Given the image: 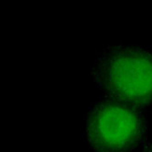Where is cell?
<instances>
[{"label":"cell","mask_w":152,"mask_h":152,"mask_svg":"<svg viewBox=\"0 0 152 152\" xmlns=\"http://www.w3.org/2000/svg\"><path fill=\"white\" fill-rule=\"evenodd\" d=\"M137 152H152V142H146Z\"/></svg>","instance_id":"3957f363"},{"label":"cell","mask_w":152,"mask_h":152,"mask_svg":"<svg viewBox=\"0 0 152 152\" xmlns=\"http://www.w3.org/2000/svg\"><path fill=\"white\" fill-rule=\"evenodd\" d=\"M148 131L144 110L104 97L89 108L83 137L91 152H137Z\"/></svg>","instance_id":"7a4b0ae2"},{"label":"cell","mask_w":152,"mask_h":152,"mask_svg":"<svg viewBox=\"0 0 152 152\" xmlns=\"http://www.w3.org/2000/svg\"><path fill=\"white\" fill-rule=\"evenodd\" d=\"M94 83L105 98L144 110L152 105V50L111 45L97 52L91 68Z\"/></svg>","instance_id":"6da1fadb"}]
</instances>
